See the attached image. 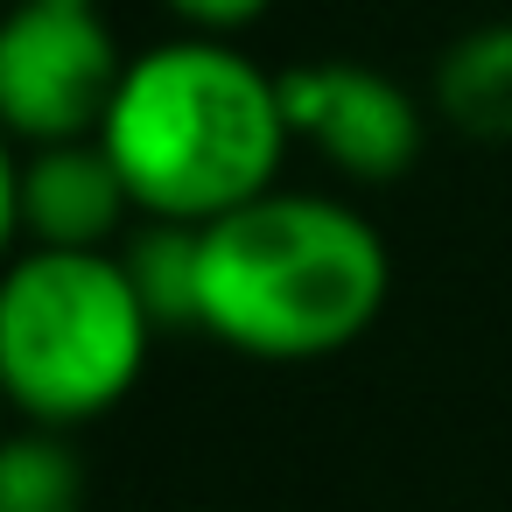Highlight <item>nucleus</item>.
Here are the masks:
<instances>
[{"instance_id": "39448f33", "label": "nucleus", "mask_w": 512, "mask_h": 512, "mask_svg": "<svg viewBox=\"0 0 512 512\" xmlns=\"http://www.w3.org/2000/svg\"><path fill=\"white\" fill-rule=\"evenodd\" d=\"M281 113H288L295 141H316L358 183H393L421 155V106L365 64H295V71H281Z\"/></svg>"}, {"instance_id": "7ed1b4c3", "label": "nucleus", "mask_w": 512, "mask_h": 512, "mask_svg": "<svg viewBox=\"0 0 512 512\" xmlns=\"http://www.w3.org/2000/svg\"><path fill=\"white\" fill-rule=\"evenodd\" d=\"M155 316L120 253L29 246L0 267V393L29 428H78L120 407L148 365Z\"/></svg>"}, {"instance_id": "6e6552de", "label": "nucleus", "mask_w": 512, "mask_h": 512, "mask_svg": "<svg viewBox=\"0 0 512 512\" xmlns=\"http://www.w3.org/2000/svg\"><path fill=\"white\" fill-rule=\"evenodd\" d=\"M197 253H204V225H162V218L134 232V246L120 253L155 330H197Z\"/></svg>"}, {"instance_id": "f03ea898", "label": "nucleus", "mask_w": 512, "mask_h": 512, "mask_svg": "<svg viewBox=\"0 0 512 512\" xmlns=\"http://www.w3.org/2000/svg\"><path fill=\"white\" fill-rule=\"evenodd\" d=\"M99 141L127 176L134 211L162 225H218L274 190L295 134L281 113V78L232 43L190 36L127 64Z\"/></svg>"}, {"instance_id": "423d86ee", "label": "nucleus", "mask_w": 512, "mask_h": 512, "mask_svg": "<svg viewBox=\"0 0 512 512\" xmlns=\"http://www.w3.org/2000/svg\"><path fill=\"white\" fill-rule=\"evenodd\" d=\"M134 197L113 169L106 141H57L22 162V232L57 253H106V239L127 225Z\"/></svg>"}, {"instance_id": "9b49d317", "label": "nucleus", "mask_w": 512, "mask_h": 512, "mask_svg": "<svg viewBox=\"0 0 512 512\" xmlns=\"http://www.w3.org/2000/svg\"><path fill=\"white\" fill-rule=\"evenodd\" d=\"M22 239V162L0 134V267H8V246Z\"/></svg>"}, {"instance_id": "9d476101", "label": "nucleus", "mask_w": 512, "mask_h": 512, "mask_svg": "<svg viewBox=\"0 0 512 512\" xmlns=\"http://www.w3.org/2000/svg\"><path fill=\"white\" fill-rule=\"evenodd\" d=\"M274 0H169V15H183L197 36H232L246 22H260Z\"/></svg>"}, {"instance_id": "1a4fd4ad", "label": "nucleus", "mask_w": 512, "mask_h": 512, "mask_svg": "<svg viewBox=\"0 0 512 512\" xmlns=\"http://www.w3.org/2000/svg\"><path fill=\"white\" fill-rule=\"evenodd\" d=\"M0 512H85V463L64 428H22L0 442Z\"/></svg>"}, {"instance_id": "20e7f679", "label": "nucleus", "mask_w": 512, "mask_h": 512, "mask_svg": "<svg viewBox=\"0 0 512 512\" xmlns=\"http://www.w3.org/2000/svg\"><path fill=\"white\" fill-rule=\"evenodd\" d=\"M127 57L92 0H8L0 15V134L57 148L99 141Z\"/></svg>"}, {"instance_id": "0eeeda50", "label": "nucleus", "mask_w": 512, "mask_h": 512, "mask_svg": "<svg viewBox=\"0 0 512 512\" xmlns=\"http://www.w3.org/2000/svg\"><path fill=\"white\" fill-rule=\"evenodd\" d=\"M435 113L477 141H512V22H484L442 50Z\"/></svg>"}, {"instance_id": "f257e3e1", "label": "nucleus", "mask_w": 512, "mask_h": 512, "mask_svg": "<svg viewBox=\"0 0 512 512\" xmlns=\"http://www.w3.org/2000/svg\"><path fill=\"white\" fill-rule=\"evenodd\" d=\"M393 288L386 239L330 197L267 190L218 225L197 253V330L246 358L302 365L358 344Z\"/></svg>"}]
</instances>
